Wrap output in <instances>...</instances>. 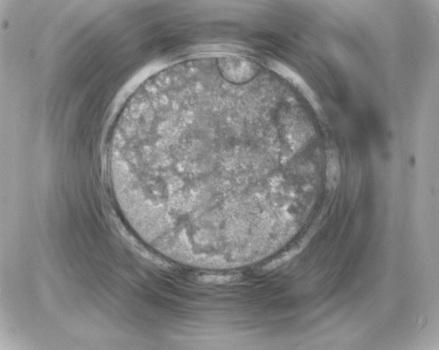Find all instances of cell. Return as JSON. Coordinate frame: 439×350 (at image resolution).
<instances>
[{"mask_svg": "<svg viewBox=\"0 0 439 350\" xmlns=\"http://www.w3.org/2000/svg\"><path fill=\"white\" fill-rule=\"evenodd\" d=\"M245 106L165 88L140 100L110 174L115 193L166 228L240 219L258 205Z\"/></svg>", "mask_w": 439, "mask_h": 350, "instance_id": "1", "label": "cell"}]
</instances>
